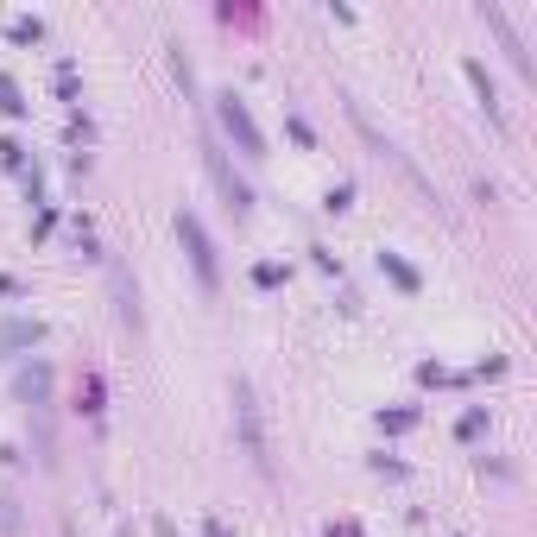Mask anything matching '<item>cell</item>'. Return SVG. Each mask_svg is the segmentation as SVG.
Returning <instances> with one entry per match:
<instances>
[{"mask_svg": "<svg viewBox=\"0 0 537 537\" xmlns=\"http://www.w3.org/2000/svg\"><path fill=\"white\" fill-rule=\"evenodd\" d=\"M177 234H184V253H190L196 278H203V291H215V241L203 234V222H196L190 209H177Z\"/></svg>", "mask_w": 537, "mask_h": 537, "instance_id": "cell-1", "label": "cell"}, {"mask_svg": "<svg viewBox=\"0 0 537 537\" xmlns=\"http://www.w3.org/2000/svg\"><path fill=\"white\" fill-rule=\"evenodd\" d=\"M222 127H228V139H241V152H253V158H260V146H266V139H260V127H253V114H247V102H241V95H222Z\"/></svg>", "mask_w": 537, "mask_h": 537, "instance_id": "cell-2", "label": "cell"}, {"mask_svg": "<svg viewBox=\"0 0 537 537\" xmlns=\"http://www.w3.org/2000/svg\"><path fill=\"white\" fill-rule=\"evenodd\" d=\"M234 411H241V430H247V449L266 462V436H260V411H253V392H247V380H234Z\"/></svg>", "mask_w": 537, "mask_h": 537, "instance_id": "cell-3", "label": "cell"}, {"mask_svg": "<svg viewBox=\"0 0 537 537\" xmlns=\"http://www.w3.org/2000/svg\"><path fill=\"white\" fill-rule=\"evenodd\" d=\"M13 342H38V329L32 323H0V348H13Z\"/></svg>", "mask_w": 537, "mask_h": 537, "instance_id": "cell-4", "label": "cell"}, {"mask_svg": "<svg viewBox=\"0 0 537 537\" xmlns=\"http://www.w3.org/2000/svg\"><path fill=\"white\" fill-rule=\"evenodd\" d=\"M380 266H386L392 278H399V285H405V291H417V272H411L405 260H392V253H380Z\"/></svg>", "mask_w": 537, "mask_h": 537, "instance_id": "cell-5", "label": "cell"}, {"mask_svg": "<svg viewBox=\"0 0 537 537\" xmlns=\"http://www.w3.org/2000/svg\"><path fill=\"white\" fill-rule=\"evenodd\" d=\"M0 108H7V114L26 108V102H19V89H13V76H0Z\"/></svg>", "mask_w": 537, "mask_h": 537, "instance_id": "cell-6", "label": "cell"}]
</instances>
